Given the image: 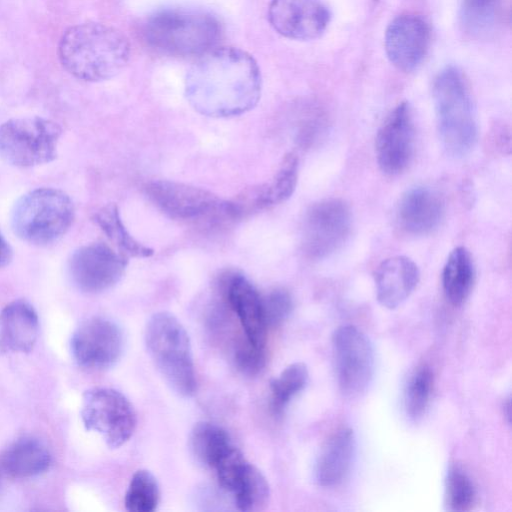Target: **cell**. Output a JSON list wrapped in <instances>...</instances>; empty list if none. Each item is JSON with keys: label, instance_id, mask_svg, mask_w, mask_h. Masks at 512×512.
<instances>
[{"label": "cell", "instance_id": "cell-14", "mask_svg": "<svg viewBox=\"0 0 512 512\" xmlns=\"http://www.w3.org/2000/svg\"><path fill=\"white\" fill-rule=\"evenodd\" d=\"M415 146L413 113L407 102L397 105L378 130L375 152L381 171L398 175L410 164Z\"/></svg>", "mask_w": 512, "mask_h": 512}, {"label": "cell", "instance_id": "cell-4", "mask_svg": "<svg viewBox=\"0 0 512 512\" xmlns=\"http://www.w3.org/2000/svg\"><path fill=\"white\" fill-rule=\"evenodd\" d=\"M433 101L442 145L454 157L467 155L477 142L478 127L472 95L455 67L442 70L433 84Z\"/></svg>", "mask_w": 512, "mask_h": 512}, {"label": "cell", "instance_id": "cell-28", "mask_svg": "<svg viewBox=\"0 0 512 512\" xmlns=\"http://www.w3.org/2000/svg\"><path fill=\"white\" fill-rule=\"evenodd\" d=\"M299 170V159L294 152L282 158L273 178L263 183V191L267 208L286 201L294 192Z\"/></svg>", "mask_w": 512, "mask_h": 512}, {"label": "cell", "instance_id": "cell-17", "mask_svg": "<svg viewBox=\"0 0 512 512\" xmlns=\"http://www.w3.org/2000/svg\"><path fill=\"white\" fill-rule=\"evenodd\" d=\"M430 42V30L417 15L395 18L385 32V50L390 62L399 70L411 72L424 60Z\"/></svg>", "mask_w": 512, "mask_h": 512}, {"label": "cell", "instance_id": "cell-19", "mask_svg": "<svg viewBox=\"0 0 512 512\" xmlns=\"http://www.w3.org/2000/svg\"><path fill=\"white\" fill-rule=\"evenodd\" d=\"M418 266L406 256H393L383 260L374 273L378 302L395 309L412 294L418 285Z\"/></svg>", "mask_w": 512, "mask_h": 512}, {"label": "cell", "instance_id": "cell-22", "mask_svg": "<svg viewBox=\"0 0 512 512\" xmlns=\"http://www.w3.org/2000/svg\"><path fill=\"white\" fill-rule=\"evenodd\" d=\"M51 455L38 439L22 437L13 442L2 456L3 470L14 478H31L44 473Z\"/></svg>", "mask_w": 512, "mask_h": 512}, {"label": "cell", "instance_id": "cell-12", "mask_svg": "<svg viewBox=\"0 0 512 512\" xmlns=\"http://www.w3.org/2000/svg\"><path fill=\"white\" fill-rule=\"evenodd\" d=\"M128 259L103 242L84 245L68 261L74 285L86 293L103 292L123 276Z\"/></svg>", "mask_w": 512, "mask_h": 512}, {"label": "cell", "instance_id": "cell-34", "mask_svg": "<svg viewBox=\"0 0 512 512\" xmlns=\"http://www.w3.org/2000/svg\"><path fill=\"white\" fill-rule=\"evenodd\" d=\"M234 359L242 372L254 375L259 373L265 365V349L257 348L245 340L236 346Z\"/></svg>", "mask_w": 512, "mask_h": 512}, {"label": "cell", "instance_id": "cell-32", "mask_svg": "<svg viewBox=\"0 0 512 512\" xmlns=\"http://www.w3.org/2000/svg\"><path fill=\"white\" fill-rule=\"evenodd\" d=\"M477 501V490L470 476L460 467L449 469L445 479V503L451 511H469Z\"/></svg>", "mask_w": 512, "mask_h": 512}, {"label": "cell", "instance_id": "cell-3", "mask_svg": "<svg viewBox=\"0 0 512 512\" xmlns=\"http://www.w3.org/2000/svg\"><path fill=\"white\" fill-rule=\"evenodd\" d=\"M143 33L154 49L174 56H200L218 46L222 26L214 15L194 10L166 9L151 15Z\"/></svg>", "mask_w": 512, "mask_h": 512}, {"label": "cell", "instance_id": "cell-27", "mask_svg": "<svg viewBox=\"0 0 512 512\" xmlns=\"http://www.w3.org/2000/svg\"><path fill=\"white\" fill-rule=\"evenodd\" d=\"M309 373L304 363L296 362L287 366L270 383V408L280 416L290 401L307 385Z\"/></svg>", "mask_w": 512, "mask_h": 512}, {"label": "cell", "instance_id": "cell-1", "mask_svg": "<svg viewBox=\"0 0 512 512\" xmlns=\"http://www.w3.org/2000/svg\"><path fill=\"white\" fill-rule=\"evenodd\" d=\"M185 94L190 105L209 117H233L253 109L261 94L257 62L235 47H215L189 68Z\"/></svg>", "mask_w": 512, "mask_h": 512}, {"label": "cell", "instance_id": "cell-23", "mask_svg": "<svg viewBox=\"0 0 512 512\" xmlns=\"http://www.w3.org/2000/svg\"><path fill=\"white\" fill-rule=\"evenodd\" d=\"M475 277L470 252L464 246L453 249L442 271V286L448 301L455 306L463 304L473 289Z\"/></svg>", "mask_w": 512, "mask_h": 512}, {"label": "cell", "instance_id": "cell-9", "mask_svg": "<svg viewBox=\"0 0 512 512\" xmlns=\"http://www.w3.org/2000/svg\"><path fill=\"white\" fill-rule=\"evenodd\" d=\"M81 418L84 426L100 434L111 448L125 444L137 423L131 402L119 391L103 387L84 393Z\"/></svg>", "mask_w": 512, "mask_h": 512}, {"label": "cell", "instance_id": "cell-15", "mask_svg": "<svg viewBox=\"0 0 512 512\" xmlns=\"http://www.w3.org/2000/svg\"><path fill=\"white\" fill-rule=\"evenodd\" d=\"M222 297L237 316L251 345L265 349L267 322L262 296L240 272L226 271L219 279Z\"/></svg>", "mask_w": 512, "mask_h": 512}, {"label": "cell", "instance_id": "cell-10", "mask_svg": "<svg viewBox=\"0 0 512 512\" xmlns=\"http://www.w3.org/2000/svg\"><path fill=\"white\" fill-rule=\"evenodd\" d=\"M332 349L341 393L349 398L364 393L375 368L374 350L369 338L357 327L343 325L332 335Z\"/></svg>", "mask_w": 512, "mask_h": 512}, {"label": "cell", "instance_id": "cell-7", "mask_svg": "<svg viewBox=\"0 0 512 512\" xmlns=\"http://www.w3.org/2000/svg\"><path fill=\"white\" fill-rule=\"evenodd\" d=\"M61 127L45 118L22 117L0 126V157L16 167H33L53 161Z\"/></svg>", "mask_w": 512, "mask_h": 512}, {"label": "cell", "instance_id": "cell-16", "mask_svg": "<svg viewBox=\"0 0 512 512\" xmlns=\"http://www.w3.org/2000/svg\"><path fill=\"white\" fill-rule=\"evenodd\" d=\"M268 20L286 38L311 40L324 33L330 12L323 0H271Z\"/></svg>", "mask_w": 512, "mask_h": 512}, {"label": "cell", "instance_id": "cell-35", "mask_svg": "<svg viewBox=\"0 0 512 512\" xmlns=\"http://www.w3.org/2000/svg\"><path fill=\"white\" fill-rule=\"evenodd\" d=\"M13 258V251L9 243L5 240L0 233V267L7 266Z\"/></svg>", "mask_w": 512, "mask_h": 512}, {"label": "cell", "instance_id": "cell-2", "mask_svg": "<svg viewBox=\"0 0 512 512\" xmlns=\"http://www.w3.org/2000/svg\"><path fill=\"white\" fill-rule=\"evenodd\" d=\"M131 54L127 37L118 29L101 23L70 27L58 45L59 60L75 78L98 82L122 71Z\"/></svg>", "mask_w": 512, "mask_h": 512}, {"label": "cell", "instance_id": "cell-5", "mask_svg": "<svg viewBox=\"0 0 512 512\" xmlns=\"http://www.w3.org/2000/svg\"><path fill=\"white\" fill-rule=\"evenodd\" d=\"M74 215L73 202L65 192L41 187L18 199L11 212V227L21 240L45 246L66 234Z\"/></svg>", "mask_w": 512, "mask_h": 512}, {"label": "cell", "instance_id": "cell-21", "mask_svg": "<svg viewBox=\"0 0 512 512\" xmlns=\"http://www.w3.org/2000/svg\"><path fill=\"white\" fill-rule=\"evenodd\" d=\"M39 319L34 307L23 299L7 304L0 312V349L28 353L36 344Z\"/></svg>", "mask_w": 512, "mask_h": 512}, {"label": "cell", "instance_id": "cell-26", "mask_svg": "<svg viewBox=\"0 0 512 512\" xmlns=\"http://www.w3.org/2000/svg\"><path fill=\"white\" fill-rule=\"evenodd\" d=\"M232 445L228 433L213 423L199 422L191 432L190 446L194 455L210 468Z\"/></svg>", "mask_w": 512, "mask_h": 512}, {"label": "cell", "instance_id": "cell-33", "mask_svg": "<svg viewBox=\"0 0 512 512\" xmlns=\"http://www.w3.org/2000/svg\"><path fill=\"white\" fill-rule=\"evenodd\" d=\"M265 318L268 326L281 325L293 310L290 293L282 288L271 290L262 297Z\"/></svg>", "mask_w": 512, "mask_h": 512}, {"label": "cell", "instance_id": "cell-30", "mask_svg": "<svg viewBox=\"0 0 512 512\" xmlns=\"http://www.w3.org/2000/svg\"><path fill=\"white\" fill-rule=\"evenodd\" d=\"M232 495L239 510L258 511L267 504L270 488L265 476L250 463L242 481Z\"/></svg>", "mask_w": 512, "mask_h": 512}, {"label": "cell", "instance_id": "cell-13", "mask_svg": "<svg viewBox=\"0 0 512 512\" xmlns=\"http://www.w3.org/2000/svg\"><path fill=\"white\" fill-rule=\"evenodd\" d=\"M124 346L119 326L104 317L83 321L73 333L71 351L76 362L93 370L107 369L120 358Z\"/></svg>", "mask_w": 512, "mask_h": 512}, {"label": "cell", "instance_id": "cell-29", "mask_svg": "<svg viewBox=\"0 0 512 512\" xmlns=\"http://www.w3.org/2000/svg\"><path fill=\"white\" fill-rule=\"evenodd\" d=\"M433 383V373L426 365L418 367L409 377L404 391V408L412 420H419L425 414Z\"/></svg>", "mask_w": 512, "mask_h": 512}, {"label": "cell", "instance_id": "cell-18", "mask_svg": "<svg viewBox=\"0 0 512 512\" xmlns=\"http://www.w3.org/2000/svg\"><path fill=\"white\" fill-rule=\"evenodd\" d=\"M445 215V202L438 191L426 186L407 190L396 208L400 228L414 236L427 235L436 230Z\"/></svg>", "mask_w": 512, "mask_h": 512}, {"label": "cell", "instance_id": "cell-11", "mask_svg": "<svg viewBox=\"0 0 512 512\" xmlns=\"http://www.w3.org/2000/svg\"><path fill=\"white\" fill-rule=\"evenodd\" d=\"M349 206L330 198L314 203L307 211L303 226V248L314 259L325 258L346 241L351 229Z\"/></svg>", "mask_w": 512, "mask_h": 512}, {"label": "cell", "instance_id": "cell-24", "mask_svg": "<svg viewBox=\"0 0 512 512\" xmlns=\"http://www.w3.org/2000/svg\"><path fill=\"white\" fill-rule=\"evenodd\" d=\"M502 13V0H462L460 25L471 37L487 38L500 26Z\"/></svg>", "mask_w": 512, "mask_h": 512}, {"label": "cell", "instance_id": "cell-8", "mask_svg": "<svg viewBox=\"0 0 512 512\" xmlns=\"http://www.w3.org/2000/svg\"><path fill=\"white\" fill-rule=\"evenodd\" d=\"M148 199L171 219L184 222L228 220L227 201L192 185L169 180L146 183Z\"/></svg>", "mask_w": 512, "mask_h": 512}, {"label": "cell", "instance_id": "cell-31", "mask_svg": "<svg viewBox=\"0 0 512 512\" xmlns=\"http://www.w3.org/2000/svg\"><path fill=\"white\" fill-rule=\"evenodd\" d=\"M159 487L147 470H138L131 478L125 494V507L131 512H152L159 503Z\"/></svg>", "mask_w": 512, "mask_h": 512}, {"label": "cell", "instance_id": "cell-6", "mask_svg": "<svg viewBox=\"0 0 512 512\" xmlns=\"http://www.w3.org/2000/svg\"><path fill=\"white\" fill-rule=\"evenodd\" d=\"M145 344L156 367L182 396L196 390V377L188 334L176 317L168 312L155 313L145 328Z\"/></svg>", "mask_w": 512, "mask_h": 512}, {"label": "cell", "instance_id": "cell-20", "mask_svg": "<svg viewBox=\"0 0 512 512\" xmlns=\"http://www.w3.org/2000/svg\"><path fill=\"white\" fill-rule=\"evenodd\" d=\"M356 451V438L351 428L334 432L324 443L314 467L315 481L321 487H335L350 472Z\"/></svg>", "mask_w": 512, "mask_h": 512}, {"label": "cell", "instance_id": "cell-25", "mask_svg": "<svg viewBox=\"0 0 512 512\" xmlns=\"http://www.w3.org/2000/svg\"><path fill=\"white\" fill-rule=\"evenodd\" d=\"M96 224L107 238L117 247L118 253L125 258H146L154 254V250L138 242L126 229L115 204L100 208L93 217Z\"/></svg>", "mask_w": 512, "mask_h": 512}]
</instances>
